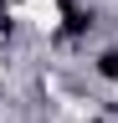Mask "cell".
Returning a JSON list of instances; mask_svg holds the SVG:
<instances>
[{
  "label": "cell",
  "mask_w": 118,
  "mask_h": 123,
  "mask_svg": "<svg viewBox=\"0 0 118 123\" xmlns=\"http://www.w3.org/2000/svg\"><path fill=\"white\" fill-rule=\"evenodd\" d=\"M98 67H103V77H108V82H118V51H108Z\"/></svg>",
  "instance_id": "obj_1"
},
{
  "label": "cell",
  "mask_w": 118,
  "mask_h": 123,
  "mask_svg": "<svg viewBox=\"0 0 118 123\" xmlns=\"http://www.w3.org/2000/svg\"><path fill=\"white\" fill-rule=\"evenodd\" d=\"M67 31H72V36H77V31H87V15H82V10H67Z\"/></svg>",
  "instance_id": "obj_2"
}]
</instances>
